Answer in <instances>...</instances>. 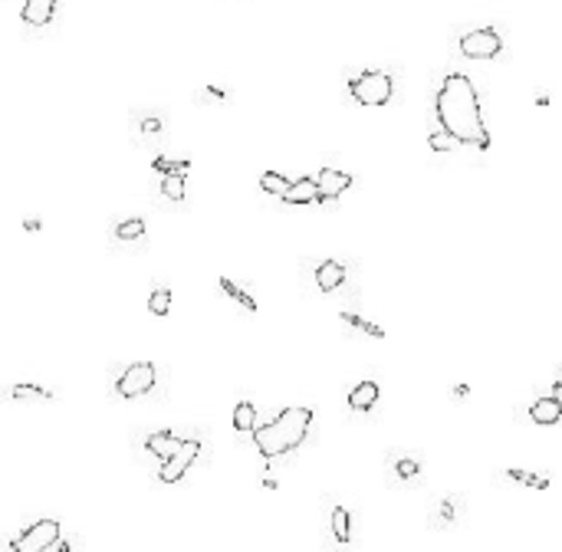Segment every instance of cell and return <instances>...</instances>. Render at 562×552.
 <instances>
[{
	"instance_id": "ba28073f",
	"label": "cell",
	"mask_w": 562,
	"mask_h": 552,
	"mask_svg": "<svg viewBox=\"0 0 562 552\" xmlns=\"http://www.w3.org/2000/svg\"><path fill=\"white\" fill-rule=\"evenodd\" d=\"M316 184H319V204H323V200L342 198L345 191L352 188V174L335 172V168H323V172L316 174Z\"/></svg>"
},
{
	"instance_id": "ac0fdd59",
	"label": "cell",
	"mask_w": 562,
	"mask_h": 552,
	"mask_svg": "<svg viewBox=\"0 0 562 552\" xmlns=\"http://www.w3.org/2000/svg\"><path fill=\"white\" fill-rule=\"evenodd\" d=\"M253 428H257V408L250 404V401H240L237 408H234V431H250L253 434Z\"/></svg>"
},
{
	"instance_id": "8992f818",
	"label": "cell",
	"mask_w": 562,
	"mask_h": 552,
	"mask_svg": "<svg viewBox=\"0 0 562 552\" xmlns=\"http://www.w3.org/2000/svg\"><path fill=\"white\" fill-rule=\"evenodd\" d=\"M59 529H63L59 520H40V523L30 526L20 539H13L10 549L13 552H47L59 543Z\"/></svg>"
},
{
	"instance_id": "f1b7e54d",
	"label": "cell",
	"mask_w": 562,
	"mask_h": 552,
	"mask_svg": "<svg viewBox=\"0 0 562 552\" xmlns=\"http://www.w3.org/2000/svg\"><path fill=\"white\" fill-rule=\"evenodd\" d=\"M395 470H398V476H401V480H414V476L421 474L418 460H411V457H401L398 464H395Z\"/></svg>"
},
{
	"instance_id": "d6a6232c",
	"label": "cell",
	"mask_w": 562,
	"mask_h": 552,
	"mask_svg": "<svg viewBox=\"0 0 562 552\" xmlns=\"http://www.w3.org/2000/svg\"><path fill=\"white\" fill-rule=\"evenodd\" d=\"M553 395H556V398H562V378L553 385Z\"/></svg>"
},
{
	"instance_id": "cb8c5ba5",
	"label": "cell",
	"mask_w": 562,
	"mask_h": 552,
	"mask_svg": "<svg viewBox=\"0 0 562 552\" xmlns=\"http://www.w3.org/2000/svg\"><path fill=\"white\" fill-rule=\"evenodd\" d=\"M148 309H152V316H168V309H172V289L158 286V289L148 296Z\"/></svg>"
},
{
	"instance_id": "5bb4252c",
	"label": "cell",
	"mask_w": 562,
	"mask_h": 552,
	"mask_svg": "<svg viewBox=\"0 0 562 552\" xmlns=\"http://www.w3.org/2000/svg\"><path fill=\"white\" fill-rule=\"evenodd\" d=\"M135 132H138V142L142 145L162 142V135H165L162 115H138V119H135Z\"/></svg>"
},
{
	"instance_id": "603a6c76",
	"label": "cell",
	"mask_w": 562,
	"mask_h": 552,
	"mask_svg": "<svg viewBox=\"0 0 562 552\" xmlns=\"http://www.w3.org/2000/svg\"><path fill=\"white\" fill-rule=\"evenodd\" d=\"M260 188L267 191V194H277V198H283L286 191H289V181H286L280 172H263V174H260Z\"/></svg>"
},
{
	"instance_id": "8fae6325",
	"label": "cell",
	"mask_w": 562,
	"mask_h": 552,
	"mask_svg": "<svg viewBox=\"0 0 562 552\" xmlns=\"http://www.w3.org/2000/svg\"><path fill=\"white\" fill-rule=\"evenodd\" d=\"M59 0H27L23 4V23L27 27H47L56 17Z\"/></svg>"
},
{
	"instance_id": "83f0119b",
	"label": "cell",
	"mask_w": 562,
	"mask_h": 552,
	"mask_svg": "<svg viewBox=\"0 0 562 552\" xmlns=\"http://www.w3.org/2000/svg\"><path fill=\"white\" fill-rule=\"evenodd\" d=\"M454 142H458V138H450L444 128L428 135V148H431V152H450V148H454Z\"/></svg>"
},
{
	"instance_id": "3957f363",
	"label": "cell",
	"mask_w": 562,
	"mask_h": 552,
	"mask_svg": "<svg viewBox=\"0 0 562 552\" xmlns=\"http://www.w3.org/2000/svg\"><path fill=\"white\" fill-rule=\"evenodd\" d=\"M349 95L359 105H388L395 95V79L385 69H365L355 79H349Z\"/></svg>"
},
{
	"instance_id": "6da1fadb",
	"label": "cell",
	"mask_w": 562,
	"mask_h": 552,
	"mask_svg": "<svg viewBox=\"0 0 562 552\" xmlns=\"http://www.w3.org/2000/svg\"><path fill=\"white\" fill-rule=\"evenodd\" d=\"M434 115H438L441 128L450 138H458L460 145H470L480 152L490 148V135H486L484 112H480V95H477V86L470 76H464V73L444 76V83L438 86V95H434Z\"/></svg>"
},
{
	"instance_id": "484cf974",
	"label": "cell",
	"mask_w": 562,
	"mask_h": 552,
	"mask_svg": "<svg viewBox=\"0 0 562 552\" xmlns=\"http://www.w3.org/2000/svg\"><path fill=\"white\" fill-rule=\"evenodd\" d=\"M162 194L168 200H184V178H181V174H165V178H162Z\"/></svg>"
},
{
	"instance_id": "7402d4cb",
	"label": "cell",
	"mask_w": 562,
	"mask_h": 552,
	"mask_svg": "<svg viewBox=\"0 0 562 552\" xmlns=\"http://www.w3.org/2000/svg\"><path fill=\"white\" fill-rule=\"evenodd\" d=\"M115 237L128 244V240H142L145 237V220L142 217H132V220H122L119 227H115Z\"/></svg>"
},
{
	"instance_id": "d4e9b609",
	"label": "cell",
	"mask_w": 562,
	"mask_h": 552,
	"mask_svg": "<svg viewBox=\"0 0 562 552\" xmlns=\"http://www.w3.org/2000/svg\"><path fill=\"white\" fill-rule=\"evenodd\" d=\"M513 484H526V486H533V490H546L549 486V480L546 476H536V474H526V470H516V467H510V470H503Z\"/></svg>"
},
{
	"instance_id": "7c38bea8",
	"label": "cell",
	"mask_w": 562,
	"mask_h": 552,
	"mask_svg": "<svg viewBox=\"0 0 562 552\" xmlns=\"http://www.w3.org/2000/svg\"><path fill=\"white\" fill-rule=\"evenodd\" d=\"M530 421H536V424H559L562 421V398H556V395L536 398L533 404H530Z\"/></svg>"
},
{
	"instance_id": "ffe728a7",
	"label": "cell",
	"mask_w": 562,
	"mask_h": 552,
	"mask_svg": "<svg viewBox=\"0 0 562 552\" xmlns=\"http://www.w3.org/2000/svg\"><path fill=\"white\" fill-rule=\"evenodd\" d=\"M10 398L13 401H49L53 391L40 388V385H13V388H10Z\"/></svg>"
},
{
	"instance_id": "44dd1931",
	"label": "cell",
	"mask_w": 562,
	"mask_h": 552,
	"mask_svg": "<svg viewBox=\"0 0 562 552\" xmlns=\"http://www.w3.org/2000/svg\"><path fill=\"white\" fill-rule=\"evenodd\" d=\"M342 323L365 335H372V339H385V329H381L378 323H372V319H362V316H355V313H342Z\"/></svg>"
},
{
	"instance_id": "d6986e66",
	"label": "cell",
	"mask_w": 562,
	"mask_h": 552,
	"mask_svg": "<svg viewBox=\"0 0 562 552\" xmlns=\"http://www.w3.org/2000/svg\"><path fill=\"white\" fill-rule=\"evenodd\" d=\"M333 536H335V543H342V546L352 539V516L345 513L342 506L333 510Z\"/></svg>"
},
{
	"instance_id": "9a60e30c",
	"label": "cell",
	"mask_w": 562,
	"mask_h": 552,
	"mask_svg": "<svg viewBox=\"0 0 562 552\" xmlns=\"http://www.w3.org/2000/svg\"><path fill=\"white\" fill-rule=\"evenodd\" d=\"M378 401V385L375 381H359L352 388V395H349V408L352 411H369Z\"/></svg>"
},
{
	"instance_id": "7a4b0ae2",
	"label": "cell",
	"mask_w": 562,
	"mask_h": 552,
	"mask_svg": "<svg viewBox=\"0 0 562 552\" xmlns=\"http://www.w3.org/2000/svg\"><path fill=\"white\" fill-rule=\"evenodd\" d=\"M309 428H313V411L296 404V408L280 411L277 418L267 421V424H257L253 428V444L267 460L283 457V454L296 450L309 438Z\"/></svg>"
},
{
	"instance_id": "52a82bcc",
	"label": "cell",
	"mask_w": 562,
	"mask_h": 552,
	"mask_svg": "<svg viewBox=\"0 0 562 552\" xmlns=\"http://www.w3.org/2000/svg\"><path fill=\"white\" fill-rule=\"evenodd\" d=\"M198 457H201V440H184V448L162 464V480L165 484H178Z\"/></svg>"
},
{
	"instance_id": "4316f807",
	"label": "cell",
	"mask_w": 562,
	"mask_h": 552,
	"mask_svg": "<svg viewBox=\"0 0 562 552\" xmlns=\"http://www.w3.org/2000/svg\"><path fill=\"white\" fill-rule=\"evenodd\" d=\"M454 516H458V500H448V496H444L438 506V516H434V526H450Z\"/></svg>"
},
{
	"instance_id": "4fadbf2b",
	"label": "cell",
	"mask_w": 562,
	"mask_h": 552,
	"mask_svg": "<svg viewBox=\"0 0 562 552\" xmlns=\"http://www.w3.org/2000/svg\"><path fill=\"white\" fill-rule=\"evenodd\" d=\"M345 283V267L339 260H325L316 267V286L323 289V293H335V289H342Z\"/></svg>"
},
{
	"instance_id": "5b68a950",
	"label": "cell",
	"mask_w": 562,
	"mask_h": 552,
	"mask_svg": "<svg viewBox=\"0 0 562 552\" xmlns=\"http://www.w3.org/2000/svg\"><path fill=\"white\" fill-rule=\"evenodd\" d=\"M460 53L467 59H496L503 53V37L494 27L470 30V33L460 37Z\"/></svg>"
},
{
	"instance_id": "1f68e13d",
	"label": "cell",
	"mask_w": 562,
	"mask_h": 552,
	"mask_svg": "<svg viewBox=\"0 0 562 552\" xmlns=\"http://www.w3.org/2000/svg\"><path fill=\"white\" fill-rule=\"evenodd\" d=\"M467 395H470V388H467V385H458V388H454V398H458V401H464V398H467Z\"/></svg>"
},
{
	"instance_id": "e0dca14e",
	"label": "cell",
	"mask_w": 562,
	"mask_h": 552,
	"mask_svg": "<svg viewBox=\"0 0 562 552\" xmlns=\"http://www.w3.org/2000/svg\"><path fill=\"white\" fill-rule=\"evenodd\" d=\"M152 172L155 174H181V178H188V172H191V158H178V162H172V158H152Z\"/></svg>"
},
{
	"instance_id": "4dcf8cb0",
	"label": "cell",
	"mask_w": 562,
	"mask_h": 552,
	"mask_svg": "<svg viewBox=\"0 0 562 552\" xmlns=\"http://www.w3.org/2000/svg\"><path fill=\"white\" fill-rule=\"evenodd\" d=\"M23 230H30V234H40V230H43V224H40V217H27V220H23Z\"/></svg>"
},
{
	"instance_id": "277c9868",
	"label": "cell",
	"mask_w": 562,
	"mask_h": 552,
	"mask_svg": "<svg viewBox=\"0 0 562 552\" xmlns=\"http://www.w3.org/2000/svg\"><path fill=\"white\" fill-rule=\"evenodd\" d=\"M155 381H158V365L135 362L122 371V378L115 381V391H119L122 398H142V395H148V391L155 388Z\"/></svg>"
},
{
	"instance_id": "30bf717a",
	"label": "cell",
	"mask_w": 562,
	"mask_h": 552,
	"mask_svg": "<svg viewBox=\"0 0 562 552\" xmlns=\"http://www.w3.org/2000/svg\"><path fill=\"white\" fill-rule=\"evenodd\" d=\"M283 204H289V208L319 204V184H316V178H299V181L289 184V191L283 194Z\"/></svg>"
},
{
	"instance_id": "f546056e",
	"label": "cell",
	"mask_w": 562,
	"mask_h": 552,
	"mask_svg": "<svg viewBox=\"0 0 562 552\" xmlns=\"http://www.w3.org/2000/svg\"><path fill=\"white\" fill-rule=\"evenodd\" d=\"M201 99H208V102H217L224 105L227 102V89L217 86V83H210V86H204V92H201Z\"/></svg>"
},
{
	"instance_id": "9c48e42d",
	"label": "cell",
	"mask_w": 562,
	"mask_h": 552,
	"mask_svg": "<svg viewBox=\"0 0 562 552\" xmlns=\"http://www.w3.org/2000/svg\"><path fill=\"white\" fill-rule=\"evenodd\" d=\"M181 448H184V440L178 438V434H172V431H155V434H148V440H145V450L155 454L158 460L174 457Z\"/></svg>"
},
{
	"instance_id": "2e32d148",
	"label": "cell",
	"mask_w": 562,
	"mask_h": 552,
	"mask_svg": "<svg viewBox=\"0 0 562 552\" xmlns=\"http://www.w3.org/2000/svg\"><path fill=\"white\" fill-rule=\"evenodd\" d=\"M217 286L224 289V296H227V299H234V303L240 306V309H247V313H257V299H253V296H250L247 289H240V286L234 283L230 276H220Z\"/></svg>"
}]
</instances>
